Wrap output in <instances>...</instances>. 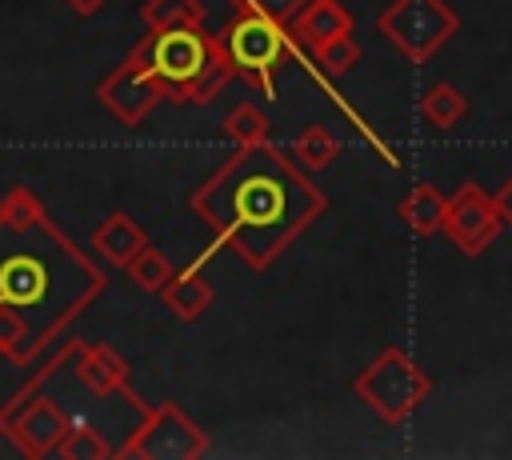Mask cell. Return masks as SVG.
<instances>
[{
  "instance_id": "1",
  "label": "cell",
  "mask_w": 512,
  "mask_h": 460,
  "mask_svg": "<svg viewBox=\"0 0 512 460\" xmlns=\"http://www.w3.org/2000/svg\"><path fill=\"white\" fill-rule=\"evenodd\" d=\"M108 288L28 184L0 196V356L32 368Z\"/></svg>"
},
{
  "instance_id": "2",
  "label": "cell",
  "mask_w": 512,
  "mask_h": 460,
  "mask_svg": "<svg viewBox=\"0 0 512 460\" xmlns=\"http://www.w3.org/2000/svg\"><path fill=\"white\" fill-rule=\"evenodd\" d=\"M188 208L212 228L208 260L228 244L252 272L272 268L288 244L328 212V196L268 140L240 144L200 188H192Z\"/></svg>"
},
{
  "instance_id": "3",
  "label": "cell",
  "mask_w": 512,
  "mask_h": 460,
  "mask_svg": "<svg viewBox=\"0 0 512 460\" xmlns=\"http://www.w3.org/2000/svg\"><path fill=\"white\" fill-rule=\"evenodd\" d=\"M148 40H152V64L168 88V100L176 104H208L216 92H224L236 80L224 40L212 36L204 24L148 32Z\"/></svg>"
},
{
  "instance_id": "4",
  "label": "cell",
  "mask_w": 512,
  "mask_h": 460,
  "mask_svg": "<svg viewBox=\"0 0 512 460\" xmlns=\"http://www.w3.org/2000/svg\"><path fill=\"white\" fill-rule=\"evenodd\" d=\"M224 52L232 60L236 80H244L252 92H260L264 100H276V68L288 60L292 52V36L288 24L264 16V12H248L240 8V16H232V24L220 32Z\"/></svg>"
},
{
  "instance_id": "5",
  "label": "cell",
  "mask_w": 512,
  "mask_h": 460,
  "mask_svg": "<svg viewBox=\"0 0 512 460\" xmlns=\"http://www.w3.org/2000/svg\"><path fill=\"white\" fill-rule=\"evenodd\" d=\"M356 400H364L384 424H404L428 396H432V376L404 352V348H384L368 368L356 372L352 380Z\"/></svg>"
},
{
  "instance_id": "6",
  "label": "cell",
  "mask_w": 512,
  "mask_h": 460,
  "mask_svg": "<svg viewBox=\"0 0 512 460\" xmlns=\"http://www.w3.org/2000/svg\"><path fill=\"white\" fill-rule=\"evenodd\" d=\"M120 460H200L208 456V432L184 416L180 404L160 400L140 408V424L116 448Z\"/></svg>"
},
{
  "instance_id": "7",
  "label": "cell",
  "mask_w": 512,
  "mask_h": 460,
  "mask_svg": "<svg viewBox=\"0 0 512 460\" xmlns=\"http://www.w3.org/2000/svg\"><path fill=\"white\" fill-rule=\"evenodd\" d=\"M96 100L112 112V120L116 124H124V128H140L152 112H156V104L160 100H168V88H164V80H160V72H156V64H152V40H148V32L128 48V56L96 84Z\"/></svg>"
},
{
  "instance_id": "8",
  "label": "cell",
  "mask_w": 512,
  "mask_h": 460,
  "mask_svg": "<svg viewBox=\"0 0 512 460\" xmlns=\"http://www.w3.org/2000/svg\"><path fill=\"white\" fill-rule=\"evenodd\" d=\"M376 32L408 64H428L460 32V16L444 0H392L376 16Z\"/></svg>"
},
{
  "instance_id": "9",
  "label": "cell",
  "mask_w": 512,
  "mask_h": 460,
  "mask_svg": "<svg viewBox=\"0 0 512 460\" xmlns=\"http://www.w3.org/2000/svg\"><path fill=\"white\" fill-rule=\"evenodd\" d=\"M68 428H72V416L44 392L40 376H32V384H24L0 408V432L16 444L20 456H32V460L56 456L60 440L68 436Z\"/></svg>"
},
{
  "instance_id": "10",
  "label": "cell",
  "mask_w": 512,
  "mask_h": 460,
  "mask_svg": "<svg viewBox=\"0 0 512 460\" xmlns=\"http://www.w3.org/2000/svg\"><path fill=\"white\" fill-rule=\"evenodd\" d=\"M500 228H504V216H500V208H496V196H488L476 180H464V184L448 196L440 232L452 240L456 252H464V256L488 252V244L500 236Z\"/></svg>"
},
{
  "instance_id": "11",
  "label": "cell",
  "mask_w": 512,
  "mask_h": 460,
  "mask_svg": "<svg viewBox=\"0 0 512 460\" xmlns=\"http://www.w3.org/2000/svg\"><path fill=\"white\" fill-rule=\"evenodd\" d=\"M72 372H76V380L92 396H124L128 392V380H132V368H128V360L116 348H108V344H84V340H76Z\"/></svg>"
},
{
  "instance_id": "12",
  "label": "cell",
  "mask_w": 512,
  "mask_h": 460,
  "mask_svg": "<svg viewBox=\"0 0 512 460\" xmlns=\"http://www.w3.org/2000/svg\"><path fill=\"white\" fill-rule=\"evenodd\" d=\"M352 24L356 20L340 0H304V8L288 20V36H292V44H300L308 52H320L324 44L348 36Z\"/></svg>"
},
{
  "instance_id": "13",
  "label": "cell",
  "mask_w": 512,
  "mask_h": 460,
  "mask_svg": "<svg viewBox=\"0 0 512 460\" xmlns=\"http://www.w3.org/2000/svg\"><path fill=\"white\" fill-rule=\"evenodd\" d=\"M92 244H96V252H100L112 268H128V260L148 244V232H144L128 212H112V216H104V220L96 224Z\"/></svg>"
},
{
  "instance_id": "14",
  "label": "cell",
  "mask_w": 512,
  "mask_h": 460,
  "mask_svg": "<svg viewBox=\"0 0 512 460\" xmlns=\"http://www.w3.org/2000/svg\"><path fill=\"white\" fill-rule=\"evenodd\" d=\"M444 204H448V196H444L436 184L420 180V184H412V188L404 192V200L396 204V216H400V224H404L412 236L428 240V236H436L440 224H444Z\"/></svg>"
},
{
  "instance_id": "15",
  "label": "cell",
  "mask_w": 512,
  "mask_h": 460,
  "mask_svg": "<svg viewBox=\"0 0 512 460\" xmlns=\"http://www.w3.org/2000/svg\"><path fill=\"white\" fill-rule=\"evenodd\" d=\"M200 264H204V260H196V264L172 272V280L160 288V300H164L168 312L180 316V320H196V316H204L208 304H212V296H216L212 284L200 276Z\"/></svg>"
},
{
  "instance_id": "16",
  "label": "cell",
  "mask_w": 512,
  "mask_h": 460,
  "mask_svg": "<svg viewBox=\"0 0 512 460\" xmlns=\"http://www.w3.org/2000/svg\"><path fill=\"white\" fill-rule=\"evenodd\" d=\"M420 116H424L428 128L448 132V128H456V124L468 116V100H464V92H460L456 84L440 80V84H432V88L420 96Z\"/></svg>"
},
{
  "instance_id": "17",
  "label": "cell",
  "mask_w": 512,
  "mask_h": 460,
  "mask_svg": "<svg viewBox=\"0 0 512 460\" xmlns=\"http://www.w3.org/2000/svg\"><path fill=\"white\" fill-rule=\"evenodd\" d=\"M140 20L148 32H172V28H196L208 20L200 0H144Z\"/></svg>"
},
{
  "instance_id": "18",
  "label": "cell",
  "mask_w": 512,
  "mask_h": 460,
  "mask_svg": "<svg viewBox=\"0 0 512 460\" xmlns=\"http://www.w3.org/2000/svg\"><path fill=\"white\" fill-rule=\"evenodd\" d=\"M292 156H296L308 172H320V168H328V164L340 156V140H336L324 124H308V128L296 132V140H292Z\"/></svg>"
},
{
  "instance_id": "19",
  "label": "cell",
  "mask_w": 512,
  "mask_h": 460,
  "mask_svg": "<svg viewBox=\"0 0 512 460\" xmlns=\"http://www.w3.org/2000/svg\"><path fill=\"white\" fill-rule=\"evenodd\" d=\"M56 456H64V460H108V456H116V448H112L92 424L72 420V428H68V436L60 440Z\"/></svg>"
},
{
  "instance_id": "20",
  "label": "cell",
  "mask_w": 512,
  "mask_h": 460,
  "mask_svg": "<svg viewBox=\"0 0 512 460\" xmlns=\"http://www.w3.org/2000/svg\"><path fill=\"white\" fill-rule=\"evenodd\" d=\"M224 136L232 140V144H264L268 136H272V124H268V116L256 108V104H236L228 116H224Z\"/></svg>"
},
{
  "instance_id": "21",
  "label": "cell",
  "mask_w": 512,
  "mask_h": 460,
  "mask_svg": "<svg viewBox=\"0 0 512 460\" xmlns=\"http://www.w3.org/2000/svg\"><path fill=\"white\" fill-rule=\"evenodd\" d=\"M172 272H176V268L168 264V256H164V252H156L152 244H144V248L128 260V276H132L144 292H160V288L172 280Z\"/></svg>"
},
{
  "instance_id": "22",
  "label": "cell",
  "mask_w": 512,
  "mask_h": 460,
  "mask_svg": "<svg viewBox=\"0 0 512 460\" xmlns=\"http://www.w3.org/2000/svg\"><path fill=\"white\" fill-rule=\"evenodd\" d=\"M316 60H320V68L328 72V76H344L356 60H360V44H356V36L348 32V36H340V40H332V44H324L320 52H312Z\"/></svg>"
},
{
  "instance_id": "23",
  "label": "cell",
  "mask_w": 512,
  "mask_h": 460,
  "mask_svg": "<svg viewBox=\"0 0 512 460\" xmlns=\"http://www.w3.org/2000/svg\"><path fill=\"white\" fill-rule=\"evenodd\" d=\"M232 4L236 8H248V12H264V16L280 20V24H288L304 8V0H232Z\"/></svg>"
},
{
  "instance_id": "24",
  "label": "cell",
  "mask_w": 512,
  "mask_h": 460,
  "mask_svg": "<svg viewBox=\"0 0 512 460\" xmlns=\"http://www.w3.org/2000/svg\"><path fill=\"white\" fill-rule=\"evenodd\" d=\"M496 208H500V216H504V224H512V176H508V184L496 192Z\"/></svg>"
},
{
  "instance_id": "25",
  "label": "cell",
  "mask_w": 512,
  "mask_h": 460,
  "mask_svg": "<svg viewBox=\"0 0 512 460\" xmlns=\"http://www.w3.org/2000/svg\"><path fill=\"white\" fill-rule=\"evenodd\" d=\"M64 4H68L76 16H96V12H100L108 0H64Z\"/></svg>"
}]
</instances>
